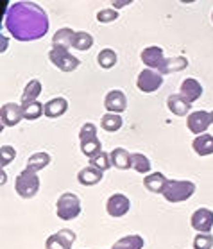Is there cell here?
Listing matches in <instances>:
<instances>
[{"label":"cell","mask_w":213,"mask_h":249,"mask_svg":"<svg viewBox=\"0 0 213 249\" xmlns=\"http://www.w3.org/2000/svg\"><path fill=\"white\" fill-rule=\"evenodd\" d=\"M7 33L18 41L41 40L49 33V17L45 9L31 0H20L9 6L4 20Z\"/></svg>","instance_id":"obj_1"},{"label":"cell","mask_w":213,"mask_h":249,"mask_svg":"<svg viewBox=\"0 0 213 249\" xmlns=\"http://www.w3.org/2000/svg\"><path fill=\"white\" fill-rule=\"evenodd\" d=\"M39 187H41V181H39L38 172L27 169V167L15 179V190L22 199H33L39 192Z\"/></svg>","instance_id":"obj_2"},{"label":"cell","mask_w":213,"mask_h":249,"mask_svg":"<svg viewBox=\"0 0 213 249\" xmlns=\"http://www.w3.org/2000/svg\"><path fill=\"white\" fill-rule=\"evenodd\" d=\"M195 194V183L186 179H168L167 187L163 190V197L168 203H183Z\"/></svg>","instance_id":"obj_3"},{"label":"cell","mask_w":213,"mask_h":249,"mask_svg":"<svg viewBox=\"0 0 213 249\" xmlns=\"http://www.w3.org/2000/svg\"><path fill=\"white\" fill-rule=\"evenodd\" d=\"M81 199L73 192H65L56 203V215L61 221H73L81 215Z\"/></svg>","instance_id":"obj_4"},{"label":"cell","mask_w":213,"mask_h":249,"mask_svg":"<svg viewBox=\"0 0 213 249\" xmlns=\"http://www.w3.org/2000/svg\"><path fill=\"white\" fill-rule=\"evenodd\" d=\"M49 59L54 67H57L61 72H73L79 67V59L73 54H70L68 49L65 47H52L49 51Z\"/></svg>","instance_id":"obj_5"},{"label":"cell","mask_w":213,"mask_h":249,"mask_svg":"<svg viewBox=\"0 0 213 249\" xmlns=\"http://www.w3.org/2000/svg\"><path fill=\"white\" fill-rule=\"evenodd\" d=\"M163 85V74L154 68H143L138 77H136V88L143 93H154L161 88Z\"/></svg>","instance_id":"obj_6"},{"label":"cell","mask_w":213,"mask_h":249,"mask_svg":"<svg viewBox=\"0 0 213 249\" xmlns=\"http://www.w3.org/2000/svg\"><path fill=\"white\" fill-rule=\"evenodd\" d=\"M212 113H208L204 109H197V111H192L188 115V119H186V125H188V129L194 133V135H202V133H206V129L212 125Z\"/></svg>","instance_id":"obj_7"},{"label":"cell","mask_w":213,"mask_h":249,"mask_svg":"<svg viewBox=\"0 0 213 249\" xmlns=\"http://www.w3.org/2000/svg\"><path fill=\"white\" fill-rule=\"evenodd\" d=\"M22 119H23L22 104H17V102H6V104H2L0 120H2L4 127H13V125L20 124Z\"/></svg>","instance_id":"obj_8"},{"label":"cell","mask_w":213,"mask_h":249,"mask_svg":"<svg viewBox=\"0 0 213 249\" xmlns=\"http://www.w3.org/2000/svg\"><path fill=\"white\" fill-rule=\"evenodd\" d=\"M73 242H75V233L72 230L63 228V230H59L57 233L47 238L45 249H72Z\"/></svg>","instance_id":"obj_9"},{"label":"cell","mask_w":213,"mask_h":249,"mask_svg":"<svg viewBox=\"0 0 213 249\" xmlns=\"http://www.w3.org/2000/svg\"><path fill=\"white\" fill-rule=\"evenodd\" d=\"M190 224L197 233H210L213 228V212L210 208H197L192 213Z\"/></svg>","instance_id":"obj_10"},{"label":"cell","mask_w":213,"mask_h":249,"mask_svg":"<svg viewBox=\"0 0 213 249\" xmlns=\"http://www.w3.org/2000/svg\"><path fill=\"white\" fill-rule=\"evenodd\" d=\"M131 208V201L124 194H113L106 201V212L111 217H124Z\"/></svg>","instance_id":"obj_11"},{"label":"cell","mask_w":213,"mask_h":249,"mask_svg":"<svg viewBox=\"0 0 213 249\" xmlns=\"http://www.w3.org/2000/svg\"><path fill=\"white\" fill-rule=\"evenodd\" d=\"M140 59L147 68H154V70L160 72V68H161V65L165 63L167 57H165V54H163L161 47L151 45V47H145V49L142 51Z\"/></svg>","instance_id":"obj_12"},{"label":"cell","mask_w":213,"mask_h":249,"mask_svg":"<svg viewBox=\"0 0 213 249\" xmlns=\"http://www.w3.org/2000/svg\"><path fill=\"white\" fill-rule=\"evenodd\" d=\"M104 106L111 113H124L125 108H127V97H125V93L122 90L107 91L106 99H104Z\"/></svg>","instance_id":"obj_13"},{"label":"cell","mask_w":213,"mask_h":249,"mask_svg":"<svg viewBox=\"0 0 213 249\" xmlns=\"http://www.w3.org/2000/svg\"><path fill=\"white\" fill-rule=\"evenodd\" d=\"M167 108L178 117H185V115L192 113V102L188 99H185L181 93H174V95H168Z\"/></svg>","instance_id":"obj_14"},{"label":"cell","mask_w":213,"mask_h":249,"mask_svg":"<svg viewBox=\"0 0 213 249\" xmlns=\"http://www.w3.org/2000/svg\"><path fill=\"white\" fill-rule=\"evenodd\" d=\"M102 178H104V170L97 169L93 165H88L77 172V181L84 187H93V185L102 181Z\"/></svg>","instance_id":"obj_15"},{"label":"cell","mask_w":213,"mask_h":249,"mask_svg":"<svg viewBox=\"0 0 213 249\" xmlns=\"http://www.w3.org/2000/svg\"><path fill=\"white\" fill-rule=\"evenodd\" d=\"M179 93L190 102H195L202 95V85L197 79H194V77H188V79L181 81Z\"/></svg>","instance_id":"obj_16"},{"label":"cell","mask_w":213,"mask_h":249,"mask_svg":"<svg viewBox=\"0 0 213 249\" xmlns=\"http://www.w3.org/2000/svg\"><path fill=\"white\" fill-rule=\"evenodd\" d=\"M168 183V178L163 172H152V174H147L145 179H143V187L152 194H163L165 187Z\"/></svg>","instance_id":"obj_17"},{"label":"cell","mask_w":213,"mask_h":249,"mask_svg":"<svg viewBox=\"0 0 213 249\" xmlns=\"http://www.w3.org/2000/svg\"><path fill=\"white\" fill-rule=\"evenodd\" d=\"M43 106H45V117H49V119H59L61 115L67 113L68 101L65 97H54L49 102H45Z\"/></svg>","instance_id":"obj_18"},{"label":"cell","mask_w":213,"mask_h":249,"mask_svg":"<svg viewBox=\"0 0 213 249\" xmlns=\"http://www.w3.org/2000/svg\"><path fill=\"white\" fill-rule=\"evenodd\" d=\"M192 149L199 156H210V154H213V136L208 135V133L197 135L194 138V142H192Z\"/></svg>","instance_id":"obj_19"},{"label":"cell","mask_w":213,"mask_h":249,"mask_svg":"<svg viewBox=\"0 0 213 249\" xmlns=\"http://www.w3.org/2000/svg\"><path fill=\"white\" fill-rule=\"evenodd\" d=\"M111 156V165L118 170H127L131 169V153H127L124 147H115L109 153Z\"/></svg>","instance_id":"obj_20"},{"label":"cell","mask_w":213,"mask_h":249,"mask_svg":"<svg viewBox=\"0 0 213 249\" xmlns=\"http://www.w3.org/2000/svg\"><path fill=\"white\" fill-rule=\"evenodd\" d=\"M188 67V59L183 56H174V57H167L165 63L161 65L160 68V72L163 75L165 74H174V72H181V70H185Z\"/></svg>","instance_id":"obj_21"},{"label":"cell","mask_w":213,"mask_h":249,"mask_svg":"<svg viewBox=\"0 0 213 249\" xmlns=\"http://www.w3.org/2000/svg\"><path fill=\"white\" fill-rule=\"evenodd\" d=\"M22 109L25 120H38L41 115H45V106H41L39 101H23Z\"/></svg>","instance_id":"obj_22"},{"label":"cell","mask_w":213,"mask_h":249,"mask_svg":"<svg viewBox=\"0 0 213 249\" xmlns=\"http://www.w3.org/2000/svg\"><path fill=\"white\" fill-rule=\"evenodd\" d=\"M73 36H75V31L70 27H63L59 29L54 38H52V47H65V49H70L73 43Z\"/></svg>","instance_id":"obj_23"},{"label":"cell","mask_w":213,"mask_h":249,"mask_svg":"<svg viewBox=\"0 0 213 249\" xmlns=\"http://www.w3.org/2000/svg\"><path fill=\"white\" fill-rule=\"evenodd\" d=\"M124 120L120 117V113H111V111H107L104 117L101 119V127L107 133H117L120 127H122Z\"/></svg>","instance_id":"obj_24"},{"label":"cell","mask_w":213,"mask_h":249,"mask_svg":"<svg viewBox=\"0 0 213 249\" xmlns=\"http://www.w3.org/2000/svg\"><path fill=\"white\" fill-rule=\"evenodd\" d=\"M72 47L75 51H81V52L90 51L91 47H93V36L90 33H86V31H75Z\"/></svg>","instance_id":"obj_25"},{"label":"cell","mask_w":213,"mask_h":249,"mask_svg":"<svg viewBox=\"0 0 213 249\" xmlns=\"http://www.w3.org/2000/svg\"><path fill=\"white\" fill-rule=\"evenodd\" d=\"M151 160L147 158L145 154L142 153H133L131 154V169L136 170L138 174H145L147 172H151Z\"/></svg>","instance_id":"obj_26"},{"label":"cell","mask_w":213,"mask_h":249,"mask_svg":"<svg viewBox=\"0 0 213 249\" xmlns=\"http://www.w3.org/2000/svg\"><path fill=\"white\" fill-rule=\"evenodd\" d=\"M143 238L140 235H127L113 244L111 249H142L143 248Z\"/></svg>","instance_id":"obj_27"},{"label":"cell","mask_w":213,"mask_h":249,"mask_svg":"<svg viewBox=\"0 0 213 249\" xmlns=\"http://www.w3.org/2000/svg\"><path fill=\"white\" fill-rule=\"evenodd\" d=\"M51 163V154L49 153H34L31 158L27 160V169L34 170V172H39V170H43L47 165Z\"/></svg>","instance_id":"obj_28"},{"label":"cell","mask_w":213,"mask_h":249,"mask_svg":"<svg viewBox=\"0 0 213 249\" xmlns=\"http://www.w3.org/2000/svg\"><path fill=\"white\" fill-rule=\"evenodd\" d=\"M118 57H117V52L113 51V49H102L99 54H97V63H99V67L104 68V70H109L117 65Z\"/></svg>","instance_id":"obj_29"},{"label":"cell","mask_w":213,"mask_h":249,"mask_svg":"<svg viewBox=\"0 0 213 249\" xmlns=\"http://www.w3.org/2000/svg\"><path fill=\"white\" fill-rule=\"evenodd\" d=\"M41 91H43V85H41V81L31 79L22 91V102L23 101H36Z\"/></svg>","instance_id":"obj_30"},{"label":"cell","mask_w":213,"mask_h":249,"mask_svg":"<svg viewBox=\"0 0 213 249\" xmlns=\"http://www.w3.org/2000/svg\"><path fill=\"white\" fill-rule=\"evenodd\" d=\"M101 151H102V143L99 138H91V140L81 142V153H83L84 156H88V158L99 154Z\"/></svg>","instance_id":"obj_31"},{"label":"cell","mask_w":213,"mask_h":249,"mask_svg":"<svg viewBox=\"0 0 213 249\" xmlns=\"http://www.w3.org/2000/svg\"><path fill=\"white\" fill-rule=\"evenodd\" d=\"M90 165H93V167H97V169H101V170H104V172H106L109 167H113V165H111V156H109L107 153H104V151H101L99 154L91 156Z\"/></svg>","instance_id":"obj_32"},{"label":"cell","mask_w":213,"mask_h":249,"mask_svg":"<svg viewBox=\"0 0 213 249\" xmlns=\"http://www.w3.org/2000/svg\"><path fill=\"white\" fill-rule=\"evenodd\" d=\"M213 237L210 233H197L194 238V249H212Z\"/></svg>","instance_id":"obj_33"},{"label":"cell","mask_w":213,"mask_h":249,"mask_svg":"<svg viewBox=\"0 0 213 249\" xmlns=\"http://www.w3.org/2000/svg\"><path fill=\"white\" fill-rule=\"evenodd\" d=\"M17 158V151L11 145H2L0 147V165L2 167H7L9 163H13Z\"/></svg>","instance_id":"obj_34"},{"label":"cell","mask_w":213,"mask_h":249,"mask_svg":"<svg viewBox=\"0 0 213 249\" xmlns=\"http://www.w3.org/2000/svg\"><path fill=\"white\" fill-rule=\"evenodd\" d=\"M118 18V9L115 7H107V9H101L97 13V22L99 23H111Z\"/></svg>","instance_id":"obj_35"},{"label":"cell","mask_w":213,"mask_h":249,"mask_svg":"<svg viewBox=\"0 0 213 249\" xmlns=\"http://www.w3.org/2000/svg\"><path fill=\"white\" fill-rule=\"evenodd\" d=\"M91 138H97V125L91 124V122H86V124L79 129V140H91Z\"/></svg>","instance_id":"obj_36"},{"label":"cell","mask_w":213,"mask_h":249,"mask_svg":"<svg viewBox=\"0 0 213 249\" xmlns=\"http://www.w3.org/2000/svg\"><path fill=\"white\" fill-rule=\"evenodd\" d=\"M111 2V6L115 7V9H124V7L131 6L135 0H109Z\"/></svg>","instance_id":"obj_37"},{"label":"cell","mask_w":213,"mask_h":249,"mask_svg":"<svg viewBox=\"0 0 213 249\" xmlns=\"http://www.w3.org/2000/svg\"><path fill=\"white\" fill-rule=\"evenodd\" d=\"M7 41H9V40H7V36H2V52L7 49Z\"/></svg>","instance_id":"obj_38"},{"label":"cell","mask_w":213,"mask_h":249,"mask_svg":"<svg viewBox=\"0 0 213 249\" xmlns=\"http://www.w3.org/2000/svg\"><path fill=\"white\" fill-rule=\"evenodd\" d=\"M181 4H194V2H195V0H179Z\"/></svg>","instance_id":"obj_39"},{"label":"cell","mask_w":213,"mask_h":249,"mask_svg":"<svg viewBox=\"0 0 213 249\" xmlns=\"http://www.w3.org/2000/svg\"><path fill=\"white\" fill-rule=\"evenodd\" d=\"M212 122H213V111H212Z\"/></svg>","instance_id":"obj_40"},{"label":"cell","mask_w":213,"mask_h":249,"mask_svg":"<svg viewBox=\"0 0 213 249\" xmlns=\"http://www.w3.org/2000/svg\"><path fill=\"white\" fill-rule=\"evenodd\" d=\"M212 22H213V13H212Z\"/></svg>","instance_id":"obj_41"}]
</instances>
